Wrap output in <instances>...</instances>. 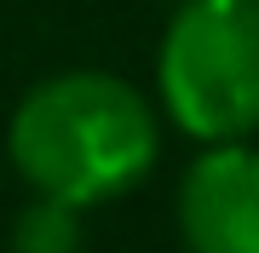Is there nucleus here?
I'll use <instances>...</instances> for the list:
<instances>
[{
  "label": "nucleus",
  "mask_w": 259,
  "mask_h": 253,
  "mask_svg": "<svg viewBox=\"0 0 259 253\" xmlns=\"http://www.w3.org/2000/svg\"><path fill=\"white\" fill-rule=\"evenodd\" d=\"M6 150L29 190L93 207L133 190L156 167L161 127L133 81L104 69H64L18 98Z\"/></svg>",
  "instance_id": "1"
},
{
  "label": "nucleus",
  "mask_w": 259,
  "mask_h": 253,
  "mask_svg": "<svg viewBox=\"0 0 259 253\" xmlns=\"http://www.w3.org/2000/svg\"><path fill=\"white\" fill-rule=\"evenodd\" d=\"M179 236L190 253H259V150L207 144L179 184Z\"/></svg>",
  "instance_id": "3"
},
{
  "label": "nucleus",
  "mask_w": 259,
  "mask_h": 253,
  "mask_svg": "<svg viewBox=\"0 0 259 253\" xmlns=\"http://www.w3.org/2000/svg\"><path fill=\"white\" fill-rule=\"evenodd\" d=\"M156 81L190 138L259 132V0H185L161 35Z\"/></svg>",
  "instance_id": "2"
},
{
  "label": "nucleus",
  "mask_w": 259,
  "mask_h": 253,
  "mask_svg": "<svg viewBox=\"0 0 259 253\" xmlns=\"http://www.w3.org/2000/svg\"><path fill=\"white\" fill-rule=\"evenodd\" d=\"M12 253H81V207L35 190L12 219Z\"/></svg>",
  "instance_id": "4"
}]
</instances>
